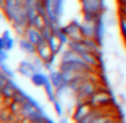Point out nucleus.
Wrapping results in <instances>:
<instances>
[{
  "label": "nucleus",
  "mask_w": 126,
  "mask_h": 123,
  "mask_svg": "<svg viewBox=\"0 0 126 123\" xmlns=\"http://www.w3.org/2000/svg\"><path fill=\"white\" fill-rule=\"evenodd\" d=\"M1 10L11 26L27 27L29 20L26 15V6L23 0H4L1 1Z\"/></svg>",
  "instance_id": "f257e3e1"
},
{
  "label": "nucleus",
  "mask_w": 126,
  "mask_h": 123,
  "mask_svg": "<svg viewBox=\"0 0 126 123\" xmlns=\"http://www.w3.org/2000/svg\"><path fill=\"white\" fill-rule=\"evenodd\" d=\"M94 74H96V72L91 74L88 79H85V80L81 81L80 87L77 88V91L75 92V95H73L75 96V103H76V101H87L88 99H90L91 96H92L94 93L100 88L99 87V80L98 79L96 80L92 79Z\"/></svg>",
  "instance_id": "f03ea898"
},
{
  "label": "nucleus",
  "mask_w": 126,
  "mask_h": 123,
  "mask_svg": "<svg viewBox=\"0 0 126 123\" xmlns=\"http://www.w3.org/2000/svg\"><path fill=\"white\" fill-rule=\"evenodd\" d=\"M44 4L49 19L54 23H61L66 0H44Z\"/></svg>",
  "instance_id": "7ed1b4c3"
},
{
  "label": "nucleus",
  "mask_w": 126,
  "mask_h": 123,
  "mask_svg": "<svg viewBox=\"0 0 126 123\" xmlns=\"http://www.w3.org/2000/svg\"><path fill=\"white\" fill-rule=\"evenodd\" d=\"M87 101L91 104L92 108H102V107H110L111 104H115V97L111 95V92H109V89L99 88Z\"/></svg>",
  "instance_id": "20e7f679"
},
{
  "label": "nucleus",
  "mask_w": 126,
  "mask_h": 123,
  "mask_svg": "<svg viewBox=\"0 0 126 123\" xmlns=\"http://www.w3.org/2000/svg\"><path fill=\"white\" fill-rule=\"evenodd\" d=\"M80 11L90 14H104L107 11L106 0H79Z\"/></svg>",
  "instance_id": "39448f33"
},
{
  "label": "nucleus",
  "mask_w": 126,
  "mask_h": 123,
  "mask_svg": "<svg viewBox=\"0 0 126 123\" xmlns=\"http://www.w3.org/2000/svg\"><path fill=\"white\" fill-rule=\"evenodd\" d=\"M63 30L69 35L71 39H76V41H81L84 37L81 33V20L79 19H72L69 23L63 26Z\"/></svg>",
  "instance_id": "423d86ee"
},
{
  "label": "nucleus",
  "mask_w": 126,
  "mask_h": 123,
  "mask_svg": "<svg viewBox=\"0 0 126 123\" xmlns=\"http://www.w3.org/2000/svg\"><path fill=\"white\" fill-rule=\"evenodd\" d=\"M91 109H92V107H91V104L88 103V101H76V103H75V109H73V112H72L71 119L75 120V122L81 123V120L87 116L88 112H90Z\"/></svg>",
  "instance_id": "0eeeda50"
},
{
  "label": "nucleus",
  "mask_w": 126,
  "mask_h": 123,
  "mask_svg": "<svg viewBox=\"0 0 126 123\" xmlns=\"http://www.w3.org/2000/svg\"><path fill=\"white\" fill-rule=\"evenodd\" d=\"M38 70L37 69V66L34 65L33 60H22L19 64H18V68H16V72L20 74V76L26 77V79H31V76H33L35 72Z\"/></svg>",
  "instance_id": "6e6552de"
},
{
  "label": "nucleus",
  "mask_w": 126,
  "mask_h": 123,
  "mask_svg": "<svg viewBox=\"0 0 126 123\" xmlns=\"http://www.w3.org/2000/svg\"><path fill=\"white\" fill-rule=\"evenodd\" d=\"M15 45H16L15 37L12 35L11 30L6 28V30L3 31V34H1V37H0V49H4V50L11 53L12 50L15 49Z\"/></svg>",
  "instance_id": "1a4fd4ad"
},
{
  "label": "nucleus",
  "mask_w": 126,
  "mask_h": 123,
  "mask_svg": "<svg viewBox=\"0 0 126 123\" xmlns=\"http://www.w3.org/2000/svg\"><path fill=\"white\" fill-rule=\"evenodd\" d=\"M18 46H19V50L22 53H25L26 55H33L37 54V45H34L30 39H27L26 37H19L18 38Z\"/></svg>",
  "instance_id": "9d476101"
},
{
  "label": "nucleus",
  "mask_w": 126,
  "mask_h": 123,
  "mask_svg": "<svg viewBox=\"0 0 126 123\" xmlns=\"http://www.w3.org/2000/svg\"><path fill=\"white\" fill-rule=\"evenodd\" d=\"M49 76H50V80H52L53 85L56 87V91L60 89V88L68 87V82H66V80H65L64 72L61 70L60 68H57V69H54V70L49 72Z\"/></svg>",
  "instance_id": "9b49d317"
},
{
  "label": "nucleus",
  "mask_w": 126,
  "mask_h": 123,
  "mask_svg": "<svg viewBox=\"0 0 126 123\" xmlns=\"http://www.w3.org/2000/svg\"><path fill=\"white\" fill-rule=\"evenodd\" d=\"M19 85L15 82V79H8V81L0 87V93H1V97L3 99H12L15 95V92L18 91Z\"/></svg>",
  "instance_id": "f8f14e48"
},
{
  "label": "nucleus",
  "mask_w": 126,
  "mask_h": 123,
  "mask_svg": "<svg viewBox=\"0 0 126 123\" xmlns=\"http://www.w3.org/2000/svg\"><path fill=\"white\" fill-rule=\"evenodd\" d=\"M37 55H39V57L45 61V62H46V61H49L50 58L53 57V52H52V49H50L47 41L42 39V41L37 45Z\"/></svg>",
  "instance_id": "ddd939ff"
},
{
  "label": "nucleus",
  "mask_w": 126,
  "mask_h": 123,
  "mask_svg": "<svg viewBox=\"0 0 126 123\" xmlns=\"http://www.w3.org/2000/svg\"><path fill=\"white\" fill-rule=\"evenodd\" d=\"M44 91H45V95H46L47 100L50 101V103H53V101L56 100V99L58 97L57 96V91H56V87L53 85L52 80H50V76H49V72H47V76H46V80H45V84H44Z\"/></svg>",
  "instance_id": "4468645a"
},
{
  "label": "nucleus",
  "mask_w": 126,
  "mask_h": 123,
  "mask_svg": "<svg viewBox=\"0 0 126 123\" xmlns=\"http://www.w3.org/2000/svg\"><path fill=\"white\" fill-rule=\"evenodd\" d=\"M25 37L27 39H30L31 42H33L34 45H38L39 42L44 39V37H42V33L39 28L34 27V26H27V28H26V33H25Z\"/></svg>",
  "instance_id": "2eb2a0df"
},
{
  "label": "nucleus",
  "mask_w": 126,
  "mask_h": 123,
  "mask_svg": "<svg viewBox=\"0 0 126 123\" xmlns=\"http://www.w3.org/2000/svg\"><path fill=\"white\" fill-rule=\"evenodd\" d=\"M47 43H49V46H50V49H52L53 54H57V55H60L61 53H63L66 47H68V46H65V45H64L63 42L58 39V37L54 35V34H53L52 38L47 41Z\"/></svg>",
  "instance_id": "dca6fc26"
},
{
  "label": "nucleus",
  "mask_w": 126,
  "mask_h": 123,
  "mask_svg": "<svg viewBox=\"0 0 126 123\" xmlns=\"http://www.w3.org/2000/svg\"><path fill=\"white\" fill-rule=\"evenodd\" d=\"M95 25L96 22L81 19V33L84 38H95Z\"/></svg>",
  "instance_id": "f3484780"
},
{
  "label": "nucleus",
  "mask_w": 126,
  "mask_h": 123,
  "mask_svg": "<svg viewBox=\"0 0 126 123\" xmlns=\"http://www.w3.org/2000/svg\"><path fill=\"white\" fill-rule=\"evenodd\" d=\"M46 76H47V72L46 70H37L35 73L31 76L30 81L34 87H44L45 84V80H46Z\"/></svg>",
  "instance_id": "a211bd4d"
},
{
  "label": "nucleus",
  "mask_w": 126,
  "mask_h": 123,
  "mask_svg": "<svg viewBox=\"0 0 126 123\" xmlns=\"http://www.w3.org/2000/svg\"><path fill=\"white\" fill-rule=\"evenodd\" d=\"M81 41L84 42L85 46H87L88 49L91 50V52L95 53V54L99 55V54L102 53V49H100V47H102V43H99V42L96 41L95 38H83Z\"/></svg>",
  "instance_id": "6ab92c4d"
},
{
  "label": "nucleus",
  "mask_w": 126,
  "mask_h": 123,
  "mask_svg": "<svg viewBox=\"0 0 126 123\" xmlns=\"http://www.w3.org/2000/svg\"><path fill=\"white\" fill-rule=\"evenodd\" d=\"M52 104H53V108H54V112L57 114V116L58 118L64 116V114H65V107H64V103L60 100V97H57Z\"/></svg>",
  "instance_id": "aec40b11"
},
{
  "label": "nucleus",
  "mask_w": 126,
  "mask_h": 123,
  "mask_svg": "<svg viewBox=\"0 0 126 123\" xmlns=\"http://www.w3.org/2000/svg\"><path fill=\"white\" fill-rule=\"evenodd\" d=\"M0 72L8 76L10 79H15V70L7 62H0Z\"/></svg>",
  "instance_id": "412c9836"
},
{
  "label": "nucleus",
  "mask_w": 126,
  "mask_h": 123,
  "mask_svg": "<svg viewBox=\"0 0 126 123\" xmlns=\"http://www.w3.org/2000/svg\"><path fill=\"white\" fill-rule=\"evenodd\" d=\"M119 31L123 41H126V16L122 14L119 15Z\"/></svg>",
  "instance_id": "4be33fe9"
},
{
  "label": "nucleus",
  "mask_w": 126,
  "mask_h": 123,
  "mask_svg": "<svg viewBox=\"0 0 126 123\" xmlns=\"http://www.w3.org/2000/svg\"><path fill=\"white\" fill-rule=\"evenodd\" d=\"M33 62H34V65L37 66V69H38V70H45V61L42 60L41 57H39V55H33Z\"/></svg>",
  "instance_id": "5701e85b"
},
{
  "label": "nucleus",
  "mask_w": 126,
  "mask_h": 123,
  "mask_svg": "<svg viewBox=\"0 0 126 123\" xmlns=\"http://www.w3.org/2000/svg\"><path fill=\"white\" fill-rule=\"evenodd\" d=\"M41 33H42V37H44L45 41H49V39L52 38V35H53V30H52V27H50V26H47V25H45V26H44V28L41 30Z\"/></svg>",
  "instance_id": "b1692460"
},
{
  "label": "nucleus",
  "mask_w": 126,
  "mask_h": 123,
  "mask_svg": "<svg viewBox=\"0 0 126 123\" xmlns=\"http://www.w3.org/2000/svg\"><path fill=\"white\" fill-rule=\"evenodd\" d=\"M8 54L10 52L4 49H0V62H8Z\"/></svg>",
  "instance_id": "393cba45"
},
{
  "label": "nucleus",
  "mask_w": 126,
  "mask_h": 123,
  "mask_svg": "<svg viewBox=\"0 0 126 123\" xmlns=\"http://www.w3.org/2000/svg\"><path fill=\"white\" fill-rule=\"evenodd\" d=\"M25 1V6H29V4H34L37 0H23Z\"/></svg>",
  "instance_id": "a878e982"
},
{
  "label": "nucleus",
  "mask_w": 126,
  "mask_h": 123,
  "mask_svg": "<svg viewBox=\"0 0 126 123\" xmlns=\"http://www.w3.org/2000/svg\"><path fill=\"white\" fill-rule=\"evenodd\" d=\"M58 122H60V123H66V122H68V118H65V116H61L60 119H58Z\"/></svg>",
  "instance_id": "bb28decb"
},
{
  "label": "nucleus",
  "mask_w": 126,
  "mask_h": 123,
  "mask_svg": "<svg viewBox=\"0 0 126 123\" xmlns=\"http://www.w3.org/2000/svg\"><path fill=\"white\" fill-rule=\"evenodd\" d=\"M119 11H121V14H122V15H125V16H126V8H122V7H119Z\"/></svg>",
  "instance_id": "cd10ccee"
},
{
  "label": "nucleus",
  "mask_w": 126,
  "mask_h": 123,
  "mask_svg": "<svg viewBox=\"0 0 126 123\" xmlns=\"http://www.w3.org/2000/svg\"><path fill=\"white\" fill-rule=\"evenodd\" d=\"M1 1H4V0H1Z\"/></svg>",
  "instance_id": "c85d7f7f"
},
{
  "label": "nucleus",
  "mask_w": 126,
  "mask_h": 123,
  "mask_svg": "<svg viewBox=\"0 0 126 123\" xmlns=\"http://www.w3.org/2000/svg\"><path fill=\"white\" fill-rule=\"evenodd\" d=\"M125 43H126V41H125Z\"/></svg>",
  "instance_id": "c756f323"
}]
</instances>
